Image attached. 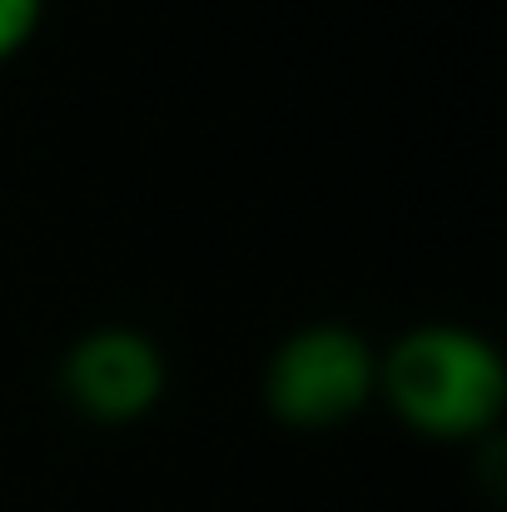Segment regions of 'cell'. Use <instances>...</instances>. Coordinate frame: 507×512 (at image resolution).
Returning a JSON list of instances; mask_svg holds the SVG:
<instances>
[{
    "instance_id": "cell-4",
    "label": "cell",
    "mask_w": 507,
    "mask_h": 512,
    "mask_svg": "<svg viewBox=\"0 0 507 512\" xmlns=\"http://www.w3.org/2000/svg\"><path fill=\"white\" fill-rule=\"evenodd\" d=\"M40 15H45V0H0V65L30 45V35L40 30Z\"/></svg>"
},
{
    "instance_id": "cell-1",
    "label": "cell",
    "mask_w": 507,
    "mask_h": 512,
    "mask_svg": "<svg viewBox=\"0 0 507 512\" xmlns=\"http://www.w3.org/2000/svg\"><path fill=\"white\" fill-rule=\"evenodd\" d=\"M378 393L418 438L468 443L503 418L507 368L498 343L468 324H413L378 358Z\"/></svg>"
},
{
    "instance_id": "cell-3",
    "label": "cell",
    "mask_w": 507,
    "mask_h": 512,
    "mask_svg": "<svg viewBox=\"0 0 507 512\" xmlns=\"http://www.w3.org/2000/svg\"><path fill=\"white\" fill-rule=\"evenodd\" d=\"M169 388L165 348L145 329L130 324H100L65 348L60 358V393L65 403L105 428L140 423L160 408Z\"/></svg>"
},
{
    "instance_id": "cell-2",
    "label": "cell",
    "mask_w": 507,
    "mask_h": 512,
    "mask_svg": "<svg viewBox=\"0 0 507 512\" xmlns=\"http://www.w3.org/2000/svg\"><path fill=\"white\" fill-rule=\"evenodd\" d=\"M259 393L284 428H338L378 398V353L348 324H304L269 353Z\"/></svg>"
}]
</instances>
